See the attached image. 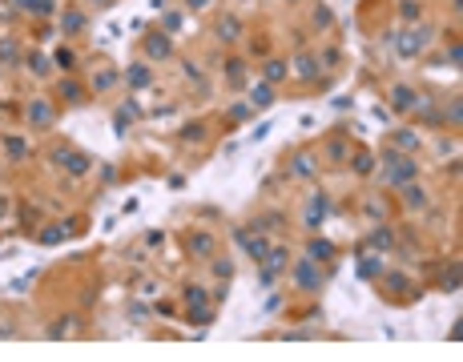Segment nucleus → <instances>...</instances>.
Segmentation results:
<instances>
[{
	"mask_svg": "<svg viewBox=\"0 0 463 362\" xmlns=\"http://www.w3.org/2000/svg\"><path fill=\"white\" fill-rule=\"evenodd\" d=\"M189 250H193V254H214V238H210V234H197V238L189 242Z\"/></svg>",
	"mask_w": 463,
	"mask_h": 362,
	"instance_id": "39448f33",
	"label": "nucleus"
},
{
	"mask_svg": "<svg viewBox=\"0 0 463 362\" xmlns=\"http://www.w3.org/2000/svg\"><path fill=\"white\" fill-rule=\"evenodd\" d=\"M64 28H69V32L85 28V16H81V12H64Z\"/></svg>",
	"mask_w": 463,
	"mask_h": 362,
	"instance_id": "ddd939ff",
	"label": "nucleus"
},
{
	"mask_svg": "<svg viewBox=\"0 0 463 362\" xmlns=\"http://www.w3.org/2000/svg\"><path fill=\"white\" fill-rule=\"evenodd\" d=\"M189 4H197V8H202V4H210V0H189Z\"/></svg>",
	"mask_w": 463,
	"mask_h": 362,
	"instance_id": "a878e982",
	"label": "nucleus"
},
{
	"mask_svg": "<svg viewBox=\"0 0 463 362\" xmlns=\"http://www.w3.org/2000/svg\"><path fill=\"white\" fill-rule=\"evenodd\" d=\"M57 64H64V69H73V52H64V49H60V52H57Z\"/></svg>",
	"mask_w": 463,
	"mask_h": 362,
	"instance_id": "393cba45",
	"label": "nucleus"
},
{
	"mask_svg": "<svg viewBox=\"0 0 463 362\" xmlns=\"http://www.w3.org/2000/svg\"><path fill=\"white\" fill-rule=\"evenodd\" d=\"M282 73H286V69H282V60H270V64H266V77H270V81H278Z\"/></svg>",
	"mask_w": 463,
	"mask_h": 362,
	"instance_id": "a211bd4d",
	"label": "nucleus"
},
{
	"mask_svg": "<svg viewBox=\"0 0 463 362\" xmlns=\"http://www.w3.org/2000/svg\"><path fill=\"white\" fill-rule=\"evenodd\" d=\"M0 56H4V60H16V45H12V41H4V45H0Z\"/></svg>",
	"mask_w": 463,
	"mask_h": 362,
	"instance_id": "412c9836",
	"label": "nucleus"
},
{
	"mask_svg": "<svg viewBox=\"0 0 463 362\" xmlns=\"http://www.w3.org/2000/svg\"><path fill=\"white\" fill-rule=\"evenodd\" d=\"M97 4H109V0H97Z\"/></svg>",
	"mask_w": 463,
	"mask_h": 362,
	"instance_id": "bb28decb",
	"label": "nucleus"
},
{
	"mask_svg": "<svg viewBox=\"0 0 463 362\" xmlns=\"http://www.w3.org/2000/svg\"><path fill=\"white\" fill-rule=\"evenodd\" d=\"M145 49H149V56H170V41H166V37H149Z\"/></svg>",
	"mask_w": 463,
	"mask_h": 362,
	"instance_id": "6e6552de",
	"label": "nucleus"
},
{
	"mask_svg": "<svg viewBox=\"0 0 463 362\" xmlns=\"http://www.w3.org/2000/svg\"><path fill=\"white\" fill-rule=\"evenodd\" d=\"M250 101H254V105H270V101H274V93H270V85H254V93H250Z\"/></svg>",
	"mask_w": 463,
	"mask_h": 362,
	"instance_id": "9d476101",
	"label": "nucleus"
},
{
	"mask_svg": "<svg viewBox=\"0 0 463 362\" xmlns=\"http://www.w3.org/2000/svg\"><path fill=\"white\" fill-rule=\"evenodd\" d=\"M391 165H387V181H407L411 173H415V161H407V157H387Z\"/></svg>",
	"mask_w": 463,
	"mask_h": 362,
	"instance_id": "f257e3e1",
	"label": "nucleus"
},
{
	"mask_svg": "<svg viewBox=\"0 0 463 362\" xmlns=\"http://www.w3.org/2000/svg\"><path fill=\"white\" fill-rule=\"evenodd\" d=\"M411 105H415V93L399 85V89H395V109H411Z\"/></svg>",
	"mask_w": 463,
	"mask_h": 362,
	"instance_id": "9b49d317",
	"label": "nucleus"
},
{
	"mask_svg": "<svg viewBox=\"0 0 463 362\" xmlns=\"http://www.w3.org/2000/svg\"><path fill=\"white\" fill-rule=\"evenodd\" d=\"M24 12H37V16H49L53 12V0H16Z\"/></svg>",
	"mask_w": 463,
	"mask_h": 362,
	"instance_id": "20e7f679",
	"label": "nucleus"
},
{
	"mask_svg": "<svg viewBox=\"0 0 463 362\" xmlns=\"http://www.w3.org/2000/svg\"><path fill=\"white\" fill-rule=\"evenodd\" d=\"M294 278H298V282H302V286H306V290H318V274H314V270H310V261H302V266H298V270H294Z\"/></svg>",
	"mask_w": 463,
	"mask_h": 362,
	"instance_id": "7ed1b4c3",
	"label": "nucleus"
},
{
	"mask_svg": "<svg viewBox=\"0 0 463 362\" xmlns=\"http://www.w3.org/2000/svg\"><path fill=\"white\" fill-rule=\"evenodd\" d=\"M423 41H427V32H423V28H411V32H403V37H399V49H403V56H415V52L423 49Z\"/></svg>",
	"mask_w": 463,
	"mask_h": 362,
	"instance_id": "f03ea898",
	"label": "nucleus"
},
{
	"mask_svg": "<svg viewBox=\"0 0 463 362\" xmlns=\"http://www.w3.org/2000/svg\"><path fill=\"white\" fill-rule=\"evenodd\" d=\"M318 213H326V198H314V202H310V213H306V225H310V229L318 225Z\"/></svg>",
	"mask_w": 463,
	"mask_h": 362,
	"instance_id": "0eeeda50",
	"label": "nucleus"
},
{
	"mask_svg": "<svg viewBox=\"0 0 463 362\" xmlns=\"http://www.w3.org/2000/svg\"><path fill=\"white\" fill-rule=\"evenodd\" d=\"M28 117H32V121H37V125H45V121H49V117H53V109H49V105H45V101H37V105H32V109H28Z\"/></svg>",
	"mask_w": 463,
	"mask_h": 362,
	"instance_id": "1a4fd4ad",
	"label": "nucleus"
},
{
	"mask_svg": "<svg viewBox=\"0 0 463 362\" xmlns=\"http://www.w3.org/2000/svg\"><path fill=\"white\" fill-rule=\"evenodd\" d=\"M387 286H391V290H407V278H399V274H391V278H387Z\"/></svg>",
	"mask_w": 463,
	"mask_h": 362,
	"instance_id": "5701e85b",
	"label": "nucleus"
},
{
	"mask_svg": "<svg viewBox=\"0 0 463 362\" xmlns=\"http://www.w3.org/2000/svg\"><path fill=\"white\" fill-rule=\"evenodd\" d=\"M427 198H423V189L419 185H407V206H423Z\"/></svg>",
	"mask_w": 463,
	"mask_h": 362,
	"instance_id": "dca6fc26",
	"label": "nucleus"
},
{
	"mask_svg": "<svg viewBox=\"0 0 463 362\" xmlns=\"http://www.w3.org/2000/svg\"><path fill=\"white\" fill-rule=\"evenodd\" d=\"M358 274H362V278H375V274H379V261H362V270H358Z\"/></svg>",
	"mask_w": 463,
	"mask_h": 362,
	"instance_id": "4be33fe9",
	"label": "nucleus"
},
{
	"mask_svg": "<svg viewBox=\"0 0 463 362\" xmlns=\"http://www.w3.org/2000/svg\"><path fill=\"white\" fill-rule=\"evenodd\" d=\"M64 161H69V169H73V173H85V165H89V157H81V153H69Z\"/></svg>",
	"mask_w": 463,
	"mask_h": 362,
	"instance_id": "4468645a",
	"label": "nucleus"
},
{
	"mask_svg": "<svg viewBox=\"0 0 463 362\" xmlns=\"http://www.w3.org/2000/svg\"><path fill=\"white\" fill-rule=\"evenodd\" d=\"M330 254H335L330 242H310V261H322V258H330Z\"/></svg>",
	"mask_w": 463,
	"mask_h": 362,
	"instance_id": "423d86ee",
	"label": "nucleus"
},
{
	"mask_svg": "<svg viewBox=\"0 0 463 362\" xmlns=\"http://www.w3.org/2000/svg\"><path fill=\"white\" fill-rule=\"evenodd\" d=\"M60 93H64V97H69V101H81V89H77V85H64V89H60Z\"/></svg>",
	"mask_w": 463,
	"mask_h": 362,
	"instance_id": "b1692460",
	"label": "nucleus"
},
{
	"mask_svg": "<svg viewBox=\"0 0 463 362\" xmlns=\"http://www.w3.org/2000/svg\"><path fill=\"white\" fill-rule=\"evenodd\" d=\"M129 85H137V89L149 85V73H145V69H129Z\"/></svg>",
	"mask_w": 463,
	"mask_h": 362,
	"instance_id": "2eb2a0df",
	"label": "nucleus"
},
{
	"mask_svg": "<svg viewBox=\"0 0 463 362\" xmlns=\"http://www.w3.org/2000/svg\"><path fill=\"white\" fill-rule=\"evenodd\" d=\"M218 37H222V41H234V37H238V20H222V24H218Z\"/></svg>",
	"mask_w": 463,
	"mask_h": 362,
	"instance_id": "f8f14e48",
	"label": "nucleus"
},
{
	"mask_svg": "<svg viewBox=\"0 0 463 362\" xmlns=\"http://www.w3.org/2000/svg\"><path fill=\"white\" fill-rule=\"evenodd\" d=\"M60 238H64V229H45V234H41V242H49V246H57Z\"/></svg>",
	"mask_w": 463,
	"mask_h": 362,
	"instance_id": "6ab92c4d",
	"label": "nucleus"
},
{
	"mask_svg": "<svg viewBox=\"0 0 463 362\" xmlns=\"http://www.w3.org/2000/svg\"><path fill=\"white\" fill-rule=\"evenodd\" d=\"M185 302H189V306H202V302H206V290L189 286V290H185Z\"/></svg>",
	"mask_w": 463,
	"mask_h": 362,
	"instance_id": "f3484780",
	"label": "nucleus"
},
{
	"mask_svg": "<svg viewBox=\"0 0 463 362\" xmlns=\"http://www.w3.org/2000/svg\"><path fill=\"white\" fill-rule=\"evenodd\" d=\"M298 73H302V77H314L318 69H314V60H306V56H302V60H298Z\"/></svg>",
	"mask_w": 463,
	"mask_h": 362,
	"instance_id": "aec40b11",
	"label": "nucleus"
}]
</instances>
